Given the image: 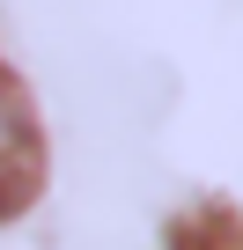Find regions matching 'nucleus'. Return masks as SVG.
<instances>
[{"label": "nucleus", "mask_w": 243, "mask_h": 250, "mask_svg": "<svg viewBox=\"0 0 243 250\" xmlns=\"http://www.w3.org/2000/svg\"><path fill=\"white\" fill-rule=\"evenodd\" d=\"M22 155H30V110H22L8 66H0V184H15V177H22Z\"/></svg>", "instance_id": "f257e3e1"}]
</instances>
